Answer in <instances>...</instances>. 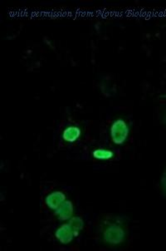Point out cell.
Instances as JSON below:
<instances>
[{
    "label": "cell",
    "instance_id": "6da1fadb",
    "mask_svg": "<svg viewBox=\"0 0 166 251\" xmlns=\"http://www.w3.org/2000/svg\"><path fill=\"white\" fill-rule=\"evenodd\" d=\"M111 134H112V141L115 143L122 144L128 137V126L124 121H116L111 129Z\"/></svg>",
    "mask_w": 166,
    "mask_h": 251
},
{
    "label": "cell",
    "instance_id": "7a4b0ae2",
    "mask_svg": "<svg viewBox=\"0 0 166 251\" xmlns=\"http://www.w3.org/2000/svg\"><path fill=\"white\" fill-rule=\"evenodd\" d=\"M80 136V130L76 127L70 126L66 129L65 131L63 132V138L68 141V142H74L76 141Z\"/></svg>",
    "mask_w": 166,
    "mask_h": 251
},
{
    "label": "cell",
    "instance_id": "3957f363",
    "mask_svg": "<svg viewBox=\"0 0 166 251\" xmlns=\"http://www.w3.org/2000/svg\"><path fill=\"white\" fill-rule=\"evenodd\" d=\"M93 155L95 158L101 159V160H107L113 156L112 151L106 150H96Z\"/></svg>",
    "mask_w": 166,
    "mask_h": 251
},
{
    "label": "cell",
    "instance_id": "277c9868",
    "mask_svg": "<svg viewBox=\"0 0 166 251\" xmlns=\"http://www.w3.org/2000/svg\"><path fill=\"white\" fill-rule=\"evenodd\" d=\"M162 186H163L165 191H166V172L164 174L163 177H162Z\"/></svg>",
    "mask_w": 166,
    "mask_h": 251
}]
</instances>
